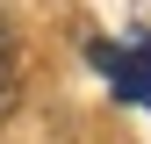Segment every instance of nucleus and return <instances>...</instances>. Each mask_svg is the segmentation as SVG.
<instances>
[{"mask_svg": "<svg viewBox=\"0 0 151 144\" xmlns=\"http://www.w3.org/2000/svg\"><path fill=\"white\" fill-rule=\"evenodd\" d=\"M14 101H22V58H14V29H7V14H0V122L14 115Z\"/></svg>", "mask_w": 151, "mask_h": 144, "instance_id": "1", "label": "nucleus"}]
</instances>
